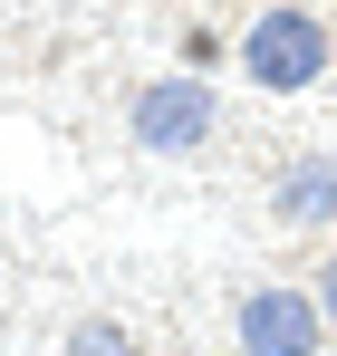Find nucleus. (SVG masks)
Wrapping results in <instances>:
<instances>
[{
    "instance_id": "f03ea898",
    "label": "nucleus",
    "mask_w": 337,
    "mask_h": 356,
    "mask_svg": "<svg viewBox=\"0 0 337 356\" xmlns=\"http://www.w3.org/2000/svg\"><path fill=\"white\" fill-rule=\"evenodd\" d=\"M125 125H135L145 154H203L212 125H222V97H212V77H193V67H183V77H145Z\"/></svg>"
},
{
    "instance_id": "7ed1b4c3",
    "label": "nucleus",
    "mask_w": 337,
    "mask_h": 356,
    "mask_svg": "<svg viewBox=\"0 0 337 356\" xmlns=\"http://www.w3.org/2000/svg\"><path fill=\"white\" fill-rule=\"evenodd\" d=\"M231 337H241V356H318L328 347V308H318V289H251L241 308H231Z\"/></svg>"
},
{
    "instance_id": "423d86ee",
    "label": "nucleus",
    "mask_w": 337,
    "mask_h": 356,
    "mask_svg": "<svg viewBox=\"0 0 337 356\" xmlns=\"http://www.w3.org/2000/svg\"><path fill=\"white\" fill-rule=\"evenodd\" d=\"M318 308H328V327H337V250L318 260Z\"/></svg>"
},
{
    "instance_id": "f257e3e1",
    "label": "nucleus",
    "mask_w": 337,
    "mask_h": 356,
    "mask_svg": "<svg viewBox=\"0 0 337 356\" xmlns=\"http://www.w3.org/2000/svg\"><path fill=\"white\" fill-rule=\"evenodd\" d=\"M337 58V29L318 10H299V0H270L251 29H241V77L260 87V97H299V87H318Z\"/></svg>"
},
{
    "instance_id": "20e7f679",
    "label": "nucleus",
    "mask_w": 337,
    "mask_h": 356,
    "mask_svg": "<svg viewBox=\"0 0 337 356\" xmlns=\"http://www.w3.org/2000/svg\"><path fill=\"white\" fill-rule=\"evenodd\" d=\"M270 212H280V232H328L337 222V154H289L280 183H270Z\"/></svg>"
},
{
    "instance_id": "39448f33",
    "label": "nucleus",
    "mask_w": 337,
    "mask_h": 356,
    "mask_svg": "<svg viewBox=\"0 0 337 356\" xmlns=\"http://www.w3.org/2000/svg\"><path fill=\"white\" fill-rule=\"evenodd\" d=\"M68 356H135V337L116 318H87V327H68Z\"/></svg>"
}]
</instances>
